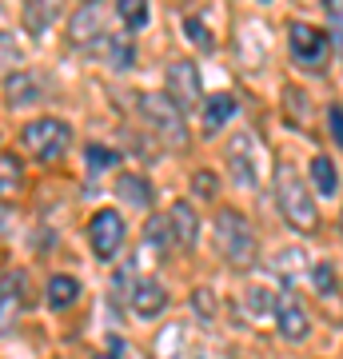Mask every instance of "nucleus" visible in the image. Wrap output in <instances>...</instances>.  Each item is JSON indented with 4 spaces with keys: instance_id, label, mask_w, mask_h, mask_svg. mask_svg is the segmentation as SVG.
<instances>
[{
    "instance_id": "393cba45",
    "label": "nucleus",
    "mask_w": 343,
    "mask_h": 359,
    "mask_svg": "<svg viewBox=\"0 0 343 359\" xmlns=\"http://www.w3.org/2000/svg\"><path fill=\"white\" fill-rule=\"evenodd\" d=\"M16 60H20V44H16L8 32H0V72H4V68H13Z\"/></svg>"
},
{
    "instance_id": "4be33fe9",
    "label": "nucleus",
    "mask_w": 343,
    "mask_h": 359,
    "mask_svg": "<svg viewBox=\"0 0 343 359\" xmlns=\"http://www.w3.org/2000/svg\"><path fill=\"white\" fill-rule=\"evenodd\" d=\"M184 32L191 36V44H196V48H203V52L216 48V36H212V32H208V28H203L200 20H184Z\"/></svg>"
},
{
    "instance_id": "5701e85b",
    "label": "nucleus",
    "mask_w": 343,
    "mask_h": 359,
    "mask_svg": "<svg viewBox=\"0 0 343 359\" xmlns=\"http://www.w3.org/2000/svg\"><path fill=\"white\" fill-rule=\"evenodd\" d=\"M311 287H316L319 295L335 292V268H331V264H316V271H311Z\"/></svg>"
},
{
    "instance_id": "b1692460",
    "label": "nucleus",
    "mask_w": 343,
    "mask_h": 359,
    "mask_svg": "<svg viewBox=\"0 0 343 359\" xmlns=\"http://www.w3.org/2000/svg\"><path fill=\"white\" fill-rule=\"evenodd\" d=\"M16 308H20V292H13V283H4L0 287V327L8 323V316H16Z\"/></svg>"
},
{
    "instance_id": "1a4fd4ad",
    "label": "nucleus",
    "mask_w": 343,
    "mask_h": 359,
    "mask_svg": "<svg viewBox=\"0 0 343 359\" xmlns=\"http://www.w3.org/2000/svg\"><path fill=\"white\" fill-rule=\"evenodd\" d=\"M164 308H168V292H164V283H160V280L140 276V280L132 283V316H140V320H156Z\"/></svg>"
},
{
    "instance_id": "2f4dec72",
    "label": "nucleus",
    "mask_w": 343,
    "mask_h": 359,
    "mask_svg": "<svg viewBox=\"0 0 343 359\" xmlns=\"http://www.w3.org/2000/svg\"><path fill=\"white\" fill-rule=\"evenodd\" d=\"M96 359H120V355H116V351H112V355H96Z\"/></svg>"
},
{
    "instance_id": "a878e982",
    "label": "nucleus",
    "mask_w": 343,
    "mask_h": 359,
    "mask_svg": "<svg viewBox=\"0 0 343 359\" xmlns=\"http://www.w3.org/2000/svg\"><path fill=\"white\" fill-rule=\"evenodd\" d=\"M88 164L92 168H116L120 164V156L108 152V148H100V144H88Z\"/></svg>"
},
{
    "instance_id": "c85d7f7f",
    "label": "nucleus",
    "mask_w": 343,
    "mask_h": 359,
    "mask_svg": "<svg viewBox=\"0 0 343 359\" xmlns=\"http://www.w3.org/2000/svg\"><path fill=\"white\" fill-rule=\"evenodd\" d=\"M328 128H331V136H335V144L343 148V108H331L328 112Z\"/></svg>"
},
{
    "instance_id": "f8f14e48",
    "label": "nucleus",
    "mask_w": 343,
    "mask_h": 359,
    "mask_svg": "<svg viewBox=\"0 0 343 359\" xmlns=\"http://www.w3.org/2000/svg\"><path fill=\"white\" fill-rule=\"evenodd\" d=\"M64 13V0H25V25L28 32H48L52 20Z\"/></svg>"
},
{
    "instance_id": "4468645a",
    "label": "nucleus",
    "mask_w": 343,
    "mask_h": 359,
    "mask_svg": "<svg viewBox=\"0 0 343 359\" xmlns=\"http://www.w3.org/2000/svg\"><path fill=\"white\" fill-rule=\"evenodd\" d=\"M172 231H176V244L180 248H191L196 244V231H200V219H196V212H191V204H176L172 212Z\"/></svg>"
},
{
    "instance_id": "9d476101",
    "label": "nucleus",
    "mask_w": 343,
    "mask_h": 359,
    "mask_svg": "<svg viewBox=\"0 0 343 359\" xmlns=\"http://www.w3.org/2000/svg\"><path fill=\"white\" fill-rule=\"evenodd\" d=\"M276 323H280V335H283V339H292V344L307 339V327H311V323H307L304 304H300V299H292V295L276 304Z\"/></svg>"
},
{
    "instance_id": "2eb2a0df",
    "label": "nucleus",
    "mask_w": 343,
    "mask_h": 359,
    "mask_svg": "<svg viewBox=\"0 0 343 359\" xmlns=\"http://www.w3.org/2000/svg\"><path fill=\"white\" fill-rule=\"evenodd\" d=\"M44 295H48V308L64 311V308H72V304H76L80 283L72 280V276H52V280H48V287H44Z\"/></svg>"
},
{
    "instance_id": "f257e3e1",
    "label": "nucleus",
    "mask_w": 343,
    "mask_h": 359,
    "mask_svg": "<svg viewBox=\"0 0 343 359\" xmlns=\"http://www.w3.org/2000/svg\"><path fill=\"white\" fill-rule=\"evenodd\" d=\"M276 200H280V212L283 219L300 231H316L319 228V216H316V200L307 192V184L300 180L292 164H280L276 168Z\"/></svg>"
},
{
    "instance_id": "c756f323",
    "label": "nucleus",
    "mask_w": 343,
    "mask_h": 359,
    "mask_svg": "<svg viewBox=\"0 0 343 359\" xmlns=\"http://www.w3.org/2000/svg\"><path fill=\"white\" fill-rule=\"evenodd\" d=\"M191 304H196L200 316H212V292H196V295H191Z\"/></svg>"
},
{
    "instance_id": "7ed1b4c3",
    "label": "nucleus",
    "mask_w": 343,
    "mask_h": 359,
    "mask_svg": "<svg viewBox=\"0 0 343 359\" xmlns=\"http://www.w3.org/2000/svg\"><path fill=\"white\" fill-rule=\"evenodd\" d=\"M20 144L36 160H60L68 148H72V128L56 120V116H44V120H32L25 132H20Z\"/></svg>"
},
{
    "instance_id": "ddd939ff",
    "label": "nucleus",
    "mask_w": 343,
    "mask_h": 359,
    "mask_svg": "<svg viewBox=\"0 0 343 359\" xmlns=\"http://www.w3.org/2000/svg\"><path fill=\"white\" fill-rule=\"evenodd\" d=\"M231 116H236V100H231L228 92H220V96H208V100H203V132L224 128Z\"/></svg>"
},
{
    "instance_id": "9b49d317",
    "label": "nucleus",
    "mask_w": 343,
    "mask_h": 359,
    "mask_svg": "<svg viewBox=\"0 0 343 359\" xmlns=\"http://www.w3.org/2000/svg\"><path fill=\"white\" fill-rule=\"evenodd\" d=\"M68 36L76 40V44H92V40L104 36V8L92 0V4H84L76 16H72V25H68Z\"/></svg>"
},
{
    "instance_id": "423d86ee",
    "label": "nucleus",
    "mask_w": 343,
    "mask_h": 359,
    "mask_svg": "<svg viewBox=\"0 0 343 359\" xmlns=\"http://www.w3.org/2000/svg\"><path fill=\"white\" fill-rule=\"evenodd\" d=\"M288 40H292V56L295 65L304 68H319L323 65V56H328V36L311 25H292L288 28Z\"/></svg>"
},
{
    "instance_id": "a211bd4d",
    "label": "nucleus",
    "mask_w": 343,
    "mask_h": 359,
    "mask_svg": "<svg viewBox=\"0 0 343 359\" xmlns=\"http://www.w3.org/2000/svg\"><path fill=\"white\" fill-rule=\"evenodd\" d=\"M144 240H148L152 248L176 244V231H172V216H168V212H156V216H148V224H144Z\"/></svg>"
},
{
    "instance_id": "39448f33",
    "label": "nucleus",
    "mask_w": 343,
    "mask_h": 359,
    "mask_svg": "<svg viewBox=\"0 0 343 359\" xmlns=\"http://www.w3.org/2000/svg\"><path fill=\"white\" fill-rule=\"evenodd\" d=\"M88 244L100 259H112L120 252V244H124V219H120V212L104 208V212H96L88 219Z\"/></svg>"
},
{
    "instance_id": "6ab92c4d",
    "label": "nucleus",
    "mask_w": 343,
    "mask_h": 359,
    "mask_svg": "<svg viewBox=\"0 0 343 359\" xmlns=\"http://www.w3.org/2000/svg\"><path fill=\"white\" fill-rule=\"evenodd\" d=\"M311 184H316L319 196H335V188H339V172H335V164H331L328 156H316V160H311Z\"/></svg>"
},
{
    "instance_id": "aec40b11",
    "label": "nucleus",
    "mask_w": 343,
    "mask_h": 359,
    "mask_svg": "<svg viewBox=\"0 0 343 359\" xmlns=\"http://www.w3.org/2000/svg\"><path fill=\"white\" fill-rule=\"evenodd\" d=\"M116 13H120V20L136 32V28L148 25V0H116Z\"/></svg>"
},
{
    "instance_id": "dca6fc26",
    "label": "nucleus",
    "mask_w": 343,
    "mask_h": 359,
    "mask_svg": "<svg viewBox=\"0 0 343 359\" xmlns=\"http://www.w3.org/2000/svg\"><path fill=\"white\" fill-rule=\"evenodd\" d=\"M116 192H120V200L132 208H148L152 204V188H148V180L144 176H120L116 180Z\"/></svg>"
},
{
    "instance_id": "72a5a7b5",
    "label": "nucleus",
    "mask_w": 343,
    "mask_h": 359,
    "mask_svg": "<svg viewBox=\"0 0 343 359\" xmlns=\"http://www.w3.org/2000/svg\"><path fill=\"white\" fill-rule=\"evenodd\" d=\"M88 4H92V0H88Z\"/></svg>"
},
{
    "instance_id": "cd10ccee",
    "label": "nucleus",
    "mask_w": 343,
    "mask_h": 359,
    "mask_svg": "<svg viewBox=\"0 0 343 359\" xmlns=\"http://www.w3.org/2000/svg\"><path fill=\"white\" fill-rule=\"evenodd\" d=\"M191 188H196V196L212 200V196H216V176H212V172H196V176H191Z\"/></svg>"
},
{
    "instance_id": "473e14b6",
    "label": "nucleus",
    "mask_w": 343,
    "mask_h": 359,
    "mask_svg": "<svg viewBox=\"0 0 343 359\" xmlns=\"http://www.w3.org/2000/svg\"><path fill=\"white\" fill-rule=\"evenodd\" d=\"M339 228H343V212H339Z\"/></svg>"
},
{
    "instance_id": "20e7f679",
    "label": "nucleus",
    "mask_w": 343,
    "mask_h": 359,
    "mask_svg": "<svg viewBox=\"0 0 343 359\" xmlns=\"http://www.w3.org/2000/svg\"><path fill=\"white\" fill-rule=\"evenodd\" d=\"M140 120L148 124V128H156V136H160L164 144H176V148L188 144L184 116H180V108L172 104V96H156V92L140 96Z\"/></svg>"
},
{
    "instance_id": "f3484780",
    "label": "nucleus",
    "mask_w": 343,
    "mask_h": 359,
    "mask_svg": "<svg viewBox=\"0 0 343 359\" xmlns=\"http://www.w3.org/2000/svg\"><path fill=\"white\" fill-rule=\"evenodd\" d=\"M4 92H8V104H32L40 96L36 76H32V72H13L8 84H4Z\"/></svg>"
},
{
    "instance_id": "7c9ffc66",
    "label": "nucleus",
    "mask_w": 343,
    "mask_h": 359,
    "mask_svg": "<svg viewBox=\"0 0 343 359\" xmlns=\"http://www.w3.org/2000/svg\"><path fill=\"white\" fill-rule=\"evenodd\" d=\"M4 228H8V216H0V231H4Z\"/></svg>"
},
{
    "instance_id": "f03ea898",
    "label": "nucleus",
    "mask_w": 343,
    "mask_h": 359,
    "mask_svg": "<svg viewBox=\"0 0 343 359\" xmlns=\"http://www.w3.org/2000/svg\"><path fill=\"white\" fill-rule=\"evenodd\" d=\"M216 248L220 256L228 264H236V268H248L260 256V240H255L252 224L240 212H216Z\"/></svg>"
},
{
    "instance_id": "6e6552de",
    "label": "nucleus",
    "mask_w": 343,
    "mask_h": 359,
    "mask_svg": "<svg viewBox=\"0 0 343 359\" xmlns=\"http://www.w3.org/2000/svg\"><path fill=\"white\" fill-rule=\"evenodd\" d=\"M168 96L180 104V108H196L200 104V68L191 60H176L168 68Z\"/></svg>"
},
{
    "instance_id": "0eeeda50",
    "label": "nucleus",
    "mask_w": 343,
    "mask_h": 359,
    "mask_svg": "<svg viewBox=\"0 0 343 359\" xmlns=\"http://www.w3.org/2000/svg\"><path fill=\"white\" fill-rule=\"evenodd\" d=\"M228 168H231V176H236L240 188H255V180H260V156H255V140L248 136V132L231 140Z\"/></svg>"
},
{
    "instance_id": "bb28decb",
    "label": "nucleus",
    "mask_w": 343,
    "mask_h": 359,
    "mask_svg": "<svg viewBox=\"0 0 343 359\" xmlns=\"http://www.w3.org/2000/svg\"><path fill=\"white\" fill-rule=\"evenodd\" d=\"M108 48H112L108 56H112L116 68H128V65H132V44H128L124 36H120V40H108Z\"/></svg>"
},
{
    "instance_id": "412c9836",
    "label": "nucleus",
    "mask_w": 343,
    "mask_h": 359,
    "mask_svg": "<svg viewBox=\"0 0 343 359\" xmlns=\"http://www.w3.org/2000/svg\"><path fill=\"white\" fill-rule=\"evenodd\" d=\"M20 188V164L16 160H0V196H13Z\"/></svg>"
}]
</instances>
